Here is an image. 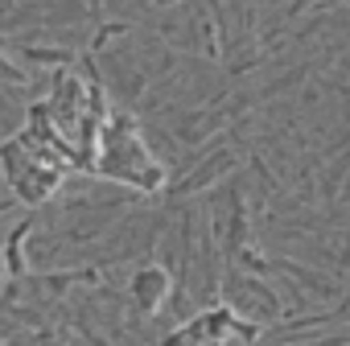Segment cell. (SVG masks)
Segmentation results:
<instances>
[{
  "mask_svg": "<svg viewBox=\"0 0 350 346\" xmlns=\"http://www.w3.org/2000/svg\"><path fill=\"white\" fill-rule=\"evenodd\" d=\"M124 293H128L136 317H157V313L165 309L169 293H173V276H169V268H161V264H140V268L128 276V289H124Z\"/></svg>",
  "mask_w": 350,
  "mask_h": 346,
  "instance_id": "obj_3",
  "label": "cell"
},
{
  "mask_svg": "<svg viewBox=\"0 0 350 346\" xmlns=\"http://www.w3.org/2000/svg\"><path fill=\"white\" fill-rule=\"evenodd\" d=\"M0 83H9V87H25V83H29V70H25V66H17V62H9L5 54H0Z\"/></svg>",
  "mask_w": 350,
  "mask_h": 346,
  "instance_id": "obj_4",
  "label": "cell"
},
{
  "mask_svg": "<svg viewBox=\"0 0 350 346\" xmlns=\"http://www.w3.org/2000/svg\"><path fill=\"white\" fill-rule=\"evenodd\" d=\"M70 169L75 165L66 157H58L54 148H46L42 140H33L25 128L13 140L0 144V173H5V186L29 211H42L58 194V186H62V178H66Z\"/></svg>",
  "mask_w": 350,
  "mask_h": 346,
  "instance_id": "obj_2",
  "label": "cell"
},
{
  "mask_svg": "<svg viewBox=\"0 0 350 346\" xmlns=\"http://www.w3.org/2000/svg\"><path fill=\"white\" fill-rule=\"evenodd\" d=\"M91 173L111 178V182H120V186H132V190H140V194H157V190H165V182H169L165 165L152 157V148H148V140H144V132H140V124H136L132 111H116V116L103 124V132H99V152H95V169H91Z\"/></svg>",
  "mask_w": 350,
  "mask_h": 346,
  "instance_id": "obj_1",
  "label": "cell"
}]
</instances>
